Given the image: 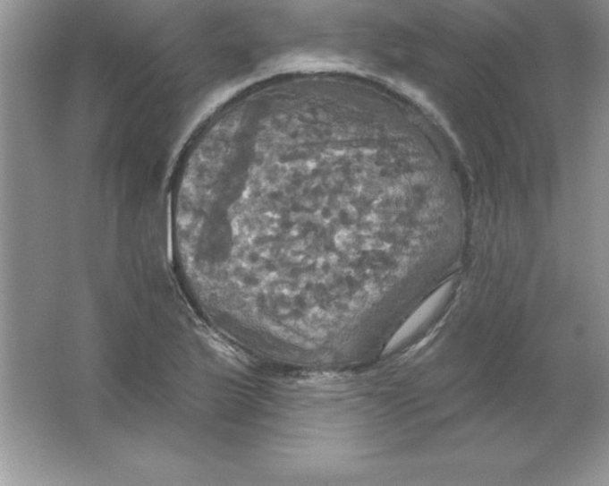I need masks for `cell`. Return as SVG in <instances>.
<instances>
[{
  "label": "cell",
  "mask_w": 609,
  "mask_h": 486,
  "mask_svg": "<svg viewBox=\"0 0 609 486\" xmlns=\"http://www.w3.org/2000/svg\"><path fill=\"white\" fill-rule=\"evenodd\" d=\"M449 291L450 286H444L439 291L431 295L427 301L415 311V314L404 323V326L401 330L394 335V337L388 345L387 351L394 350L397 345H400L404 340L418 330L441 306L447 294H449Z\"/></svg>",
  "instance_id": "obj_1"
}]
</instances>
